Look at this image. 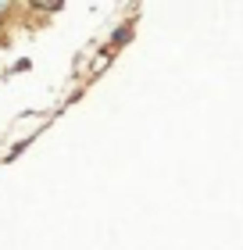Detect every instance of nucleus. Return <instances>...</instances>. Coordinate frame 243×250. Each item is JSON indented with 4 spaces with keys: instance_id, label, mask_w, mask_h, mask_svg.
<instances>
[{
    "instance_id": "obj_1",
    "label": "nucleus",
    "mask_w": 243,
    "mask_h": 250,
    "mask_svg": "<svg viewBox=\"0 0 243 250\" xmlns=\"http://www.w3.org/2000/svg\"><path fill=\"white\" fill-rule=\"evenodd\" d=\"M11 11H15V7H11V4H0V18H7V15H11Z\"/></svg>"
}]
</instances>
